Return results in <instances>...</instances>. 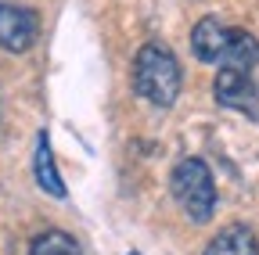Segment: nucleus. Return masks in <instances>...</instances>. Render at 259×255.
<instances>
[{
    "instance_id": "nucleus-10",
    "label": "nucleus",
    "mask_w": 259,
    "mask_h": 255,
    "mask_svg": "<svg viewBox=\"0 0 259 255\" xmlns=\"http://www.w3.org/2000/svg\"><path fill=\"white\" fill-rule=\"evenodd\" d=\"M130 255H137V251H130Z\"/></svg>"
},
{
    "instance_id": "nucleus-2",
    "label": "nucleus",
    "mask_w": 259,
    "mask_h": 255,
    "mask_svg": "<svg viewBox=\"0 0 259 255\" xmlns=\"http://www.w3.org/2000/svg\"><path fill=\"white\" fill-rule=\"evenodd\" d=\"M169 187H173V198L180 201V209L187 212V219L194 223H205L216 209V183H212V173L202 158H184L177 162L173 176H169Z\"/></svg>"
},
{
    "instance_id": "nucleus-6",
    "label": "nucleus",
    "mask_w": 259,
    "mask_h": 255,
    "mask_svg": "<svg viewBox=\"0 0 259 255\" xmlns=\"http://www.w3.org/2000/svg\"><path fill=\"white\" fill-rule=\"evenodd\" d=\"M220 65L252 76V69L259 65V43H255V36L248 29H231V40H227V50L220 58Z\"/></svg>"
},
{
    "instance_id": "nucleus-7",
    "label": "nucleus",
    "mask_w": 259,
    "mask_h": 255,
    "mask_svg": "<svg viewBox=\"0 0 259 255\" xmlns=\"http://www.w3.org/2000/svg\"><path fill=\"white\" fill-rule=\"evenodd\" d=\"M227 40H231V29H223L216 18H202L191 33V50L198 61H220L227 50Z\"/></svg>"
},
{
    "instance_id": "nucleus-1",
    "label": "nucleus",
    "mask_w": 259,
    "mask_h": 255,
    "mask_svg": "<svg viewBox=\"0 0 259 255\" xmlns=\"http://www.w3.org/2000/svg\"><path fill=\"white\" fill-rule=\"evenodd\" d=\"M134 86L144 101L169 108L180 93V61L162 43H144L134 58Z\"/></svg>"
},
{
    "instance_id": "nucleus-5",
    "label": "nucleus",
    "mask_w": 259,
    "mask_h": 255,
    "mask_svg": "<svg viewBox=\"0 0 259 255\" xmlns=\"http://www.w3.org/2000/svg\"><path fill=\"white\" fill-rule=\"evenodd\" d=\"M32 176H36V183L47 190L51 198H65V194H69V190H65V183H61L58 166H54V151H51L47 130L36 133V151H32Z\"/></svg>"
},
{
    "instance_id": "nucleus-9",
    "label": "nucleus",
    "mask_w": 259,
    "mask_h": 255,
    "mask_svg": "<svg viewBox=\"0 0 259 255\" xmlns=\"http://www.w3.org/2000/svg\"><path fill=\"white\" fill-rule=\"evenodd\" d=\"M29 255H83V251H79L76 237H69L65 230H47L32 241Z\"/></svg>"
},
{
    "instance_id": "nucleus-8",
    "label": "nucleus",
    "mask_w": 259,
    "mask_h": 255,
    "mask_svg": "<svg viewBox=\"0 0 259 255\" xmlns=\"http://www.w3.org/2000/svg\"><path fill=\"white\" fill-rule=\"evenodd\" d=\"M205 255H259V244H255V237H252L248 227L234 223V227L220 230V234L209 241Z\"/></svg>"
},
{
    "instance_id": "nucleus-3",
    "label": "nucleus",
    "mask_w": 259,
    "mask_h": 255,
    "mask_svg": "<svg viewBox=\"0 0 259 255\" xmlns=\"http://www.w3.org/2000/svg\"><path fill=\"white\" fill-rule=\"evenodd\" d=\"M36 33H40V22L29 8L0 4V50L22 54V50H29L36 43Z\"/></svg>"
},
{
    "instance_id": "nucleus-4",
    "label": "nucleus",
    "mask_w": 259,
    "mask_h": 255,
    "mask_svg": "<svg viewBox=\"0 0 259 255\" xmlns=\"http://www.w3.org/2000/svg\"><path fill=\"white\" fill-rule=\"evenodd\" d=\"M216 101L223 108H234L245 115H259V90L252 83V76L234 72V69H220L216 72Z\"/></svg>"
}]
</instances>
